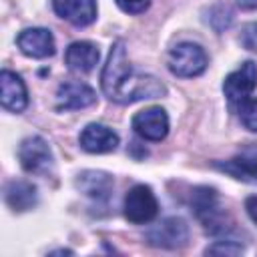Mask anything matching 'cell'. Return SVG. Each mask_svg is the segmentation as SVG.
<instances>
[{"instance_id": "obj_1", "label": "cell", "mask_w": 257, "mask_h": 257, "mask_svg": "<svg viewBox=\"0 0 257 257\" xmlns=\"http://www.w3.org/2000/svg\"><path fill=\"white\" fill-rule=\"evenodd\" d=\"M100 86L108 100L118 104H131L145 98L165 96V84L151 74H137L126 58V48L122 40L110 46L106 64L100 74Z\"/></svg>"}, {"instance_id": "obj_2", "label": "cell", "mask_w": 257, "mask_h": 257, "mask_svg": "<svg viewBox=\"0 0 257 257\" xmlns=\"http://www.w3.org/2000/svg\"><path fill=\"white\" fill-rule=\"evenodd\" d=\"M191 207L209 235L217 237L233 231V221L229 219L225 207L221 205L219 193L213 187H195L191 191Z\"/></svg>"}, {"instance_id": "obj_3", "label": "cell", "mask_w": 257, "mask_h": 257, "mask_svg": "<svg viewBox=\"0 0 257 257\" xmlns=\"http://www.w3.org/2000/svg\"><path fill=\"white\" fill-rule=\"evenodd\" d=\"M207 52L195 42H181L169 52V70L181 78H193L207 70Z\"/></svg>"}, {"instance_id": "obj_4", "label": "cell", "mask_w": 257, "mask_h": 257, "mask_svg": "<svg viewBox=\"0 0 257 257\" xmlns=\"http://www.w3.org/2000/svg\"><path fill=\"white\" fill-rule=\"evenodd\" d=\"M122 213L124 219L135 225L151 223L159 215V201L153 189L149 185H135L133 189H128L124 195Z\"/></svg>"}, {"instance_id": "obj_5", "label": "cell", "mask_w": 257, "mask_h": 257, "mask_svg": "<svg viewBox=\"0 0 257 257\" xmlns=\"http://www.w3.org/2000/svg\"><path fill=\"white\" fill-rule=\"evenodd\" d=\"M18 161L26 173L46 177L54 169V157L42 137H26L18 147Z\"/></svg>"}, {"instance_id": "obj_6", "label": "cell", "mask_w": 257, "mask_h": 257, "mask_svg": "<svg viewBox=\"0 0 257 257\" xmlns=\"http://www.w3.org/2000/svg\"><path fill=\"white\" fill-rule=\"evenodd\" d=\"M147 243L163 249H179L189 241V225L181 217H167L147 231Z\"/></svg>"}, {"instance_id": "obj_7", "label": "cell", "mask_w": 257, "mask_h": 257, "mask_svg": "<svg viewBox=\"0 0 257 257\" xmlns=\"http://www.w3.org/2000/svg\"><path fill=\"white\" fill-rule=\"evenodd\" d=\"M257 86V64L253 60H245L237 70L225 76L223 92L233 104H241L249 98V94Z\"/></svg>"}, {"instance_id": "obj_8", "label": "cell", "mask_w": 257, "mask_h": 257, "mask_svg": "<svg viewBox=\"0 0 257 257\" xmlns=\"http://www.w3.org/2000/svg\"><path fill=\"white\" fill-rule=\"evenodd\" d=\"M133 128L141 139L159 143L169 133V116L161 106H149L133 116Z\"/></svg>"}, {"instance_id": "obj_9", "label": "cell", "mask_w": 257, "mask_h": 257, "mask_svg": "<svg viewBox=\"0 0 257 257\" xmlns=\"http://www.w3.org/2000/svg\"><path fill=\"white\" fill-rule=\"evenodd\" d=\"M213 167L231 175L237 181L257 185V145L245 147L241 151V155H237L229 161H215Z\"/></svg>"}, {"instance_id": "obj_10", "label": "cell", "mask_w": 257, "mask_h": 257, "mask_svg": "<svg viewBox=\"0 0 257 257\" xmlns=\"http://www.w3.org/2000/svg\"><path fill=\"white\" fill-rule=\"evenodd\" d=\"M16 44L20 52L30 58H48L56 50L54 36L48 28H24L16 36Z\"/></svg>"}, {"instance_id": "obj_11", "label": "cell", "mask_w": 257, "mask_h": 257, "mask_svg": "<svg viewBox=\"0 0 257 257\" xmlns=\"http://www.w3.org/2000/svg\"><path fill=\"white\" fill-rule=\"evenodd\" d=\"M78 143L86 153L102 155V153H112L118 147V135L106 124L90 122L80 131Z\"/></svg>"}, {"instance_id": "obj_12", "label": "cell", "mask_w": 257, "mask_h": 257, "mask_svg": "<svg viewBox=\"0 0 257 257\" xmlns=\"http://www.w3.org/2000/svg\"><path fill=\"white\" fill-rule=\"evenodd\" d=\"M96 102V92L84 82H62L56 90L58 110H78Z\"/></svg>"}, {"instance_id": "obj_13", "label": "cell", "mask_w": 257, "mask_h": 257, "mask_svg": "<svg viewBox=\"0 0 257 257\" xmlns=\"http://www.w3.org/2000/svg\"><path fill=\"white\" fill-rule=\"evenodd\" d=\"M0 94H2V106L10 112H22L28 104V92L24 80L16 72L6 68L0 72Z\"/></svg>"}, {"instance_id": "obj_14", "label": "cell", "mask_w": 257, "mask_h": 257, "mask_svg": "<svg viewBox=\"0 0 257 257\" xmlns=\"http://www.w3.org/2000/svg\"><path fill=\"white\" fill-rule=\"evenodd\" d=\"M54 12L74 26H88L96 20L94 0H52Z\"/></svg>"}, {"instance_id": "obj_15", "label": "cell", "mask_w": 257, "mask_h": 257, "mask_svg": "<svg viewBox=\"0 0 257 257\" xmlns=\"http://www.w3.org/2000/svg\"><path fill=\"white\" fill-rule=\"evenodd\" d=\"M74 185L82 195H86V197H90L94 201H106L110 197V193H112L114 181L104 171H82L76 177Z\"/></svg>"}, {"instance_id": "obj_16", "label": "cell", "mask_w": 257, "mask_h": 257, "mask_svg": "<svg viewBox=\"0 0 257 257\" xmlns=\"http://www.w3.org/2000/svg\"><path fill=\"white\" fill-rule=\"evenodd\" d=\"M100 52L96 48V44L88 42V40H76L66 48L64 60L68 64L70 70L74 72H90L96 64H98Z\"/></svg>"}, {"instance_id": "obj_17", "label": "cell", "mask_w": 257, "mask_h": 257, "mask_svg": "<svg viewBox=\"0 0 257 257\" xmlns=\"http://www.w3.org/2000/svg\"><path fill=\"white\" fill-rule=\"evenodd\" d=\"M6 205L14 213H24L36 207L38 203V191L30 181H10L4 191Z\"/></svg>"}, {"instance_id": "obj_18", "label": "cell", "mask_w": 257, "mask_h": 257, "mask_svg": "<svg viewBox=\"0 0 257 257\" xmlns=\"http://www.w3.org/2000/svg\"><path fill=\"white\" fill-rule=\"evenodd\" d=\"M207 22H209L217 32H223L225 28L231 26V22H233V12H231L225 4H217V6L209 8Z\"/></svg>"}, {"instance_id": "obj_19", "label": "cell", "mask_w": 257, "mask_h": 257, "mask_svg": "<svg viewBox=\"0 0 257 257\" xmlns=\"http://www.w3.org/2000/svg\"><path fill=\"white\" fill-rule=\"evenodd\" d=\"M239 118L243 126L251 133H257V98H247L239 106Z\"/></svg>"}, {"instance_id": "obj_20", "label": "cell", "mask_w": 257, "mask_h": 257, "mask_svg": "<svg viewBox=\"0 0 257 257\" xmlns=\"http://www.w3.org/2000/svg\"><path fill=\"white\" fill-rule=\"evenodd\" d=\"M243 251H245V247L241 243H237L235 239H219L205 249L207 255H241Z\"/></svg>"}, {"instance_id": "obj_21", "label": "cell", "mask_w": 257, "mask_h": 257, "mask_svg": "<svg viewBox=\"0 0 257 257\" xmlns=\"http://www.w3.org/2000/svg\"><path fill=\"white\" fill-rule=\"evenodd\" d=\"M239 42H241L243 48H247L251 52H257V22H249L241 28Z\"/></svg>"}, {"instance_id": "obj_22", "label": "cell", "mask_w": 257, "mask_h": 257, "mask_svg": "<svg viewBox=\"0 0 257 257\" xmlns=\"http://www.w3.org/2000/svg\"><path fill=\"white\" fill-rule=\"evenodd\" d=\"M114 2L126 14H143L151 6V0H114Z\"/></svg>"}, {"instance_id": "obj_23", "label": "cell", "mask_w": 257, "mask_h": 257, "mask_svg": "<svg viewBox=\"0 0 257 257\" xmlns=\"http://www.w3.org/2000/svg\"><path fill=\"white\" fill-rule=\"evenodd\" d=\"M245 211L251 217V221L257 223V195H251L245 199Z\"/></svg>"}, {"instance_id": "obj_24", "label": "cell", "mask_w": 257, "mask_h": 257, "mask_svg": "<svg viewBox=\"0 0 257 257\" xmlns=\"http://www.w3.org/2000/svg\"><path fill=\"white\" fill-rule=\"evenodd\" d=\"M237 4L243 10H255L257 8V0H237Z\"/></svg>"}]
</instances>
